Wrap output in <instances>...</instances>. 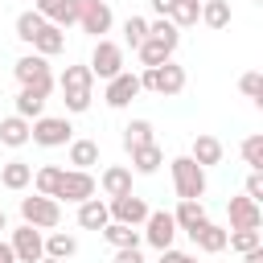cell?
Segmentation results:
<instances>
[{
  "label": "cell",
  "mask_w": 263,
  "mask_h": 263,
  "mask_svg": "<svg viewBox=\"0 0 263 263\" xmlns=\"http://www.w3.org/2000/svg\"><path fill=\"white\" fill-rule=\"evenodd\" d=\"M58 86H62V103H66L70 115L90 111V99H95V74H90V66H66L62 78H58Z\"/></svg>",
  "instance_id": "1"
},
{
  "label": "cell",
  "mask_w": 263,
  "mask_h": 263,
  "mask_svg": "<svg viewBox=\"0 0 263 263\" xmlns=\"http://www.w3.org/2000/svg\"><path fill=\"white\" fill-rule=\"evenodd\" d=\"M185 82H189V78H185V66H177L173 58L160 62V66H144V70H140V90H152V95H160V99L181 95Z\"/></svg>",
  "instance_id": "2"
},
{
  "label": "cell",
  "mask_w": 263,
  "mask_h": 263,
  "mask_svg": "<svg viewBox=\"0 0 263 263\" xmlns=\"http://www.w3.org/2000/svg\"><path fill=\"white\" fill-rule=\"evenodd\" d=\"M168 168H173V189H177L181 201H201L205 197V168L193 156H173Z\"/></svg>",
  "instance_id": "3"
},
{
  "label": "cell",
  "mask_w": 263,
  "mask_h": 263,
  "mask_svg": "<svg viewBox=\"0 0 263 263\" xmlns=\"http://www.w3.org/2000/svg\"><path fill=\"white\" fill-rule=\"evenodd\" d=\"M21 222H29V226H37V230H58V222H62V201H58V197H45V193L21 197Z\"/></svg>",
  "instance_id": "4"
},
{
  "label": "cell",
  "mask_w": 263,
  "mask_h": 263,
  "mask_svg": "<svg viewBox=\"0 0 263 263\" xmlns=\"http://www.w3.org/2000/svg\"><path fill=\"white\" fill-rule=\"evenodd\" d=\"M29 140L41 144V148H62V144L74 140V127H70L66 115H37L29 123Z\"/></svg>",
  "instance_id": "5"
},
{
  "label": "cell",
  "mask_w": 263,
  "mask_h": 263,
  "mask_svg": "<svg viewBox=\"0 0 263 263\" xmlns=\"http://www.w3.org/2000/svg\"><path fill=\"white\" fill-rule=\"evenodd\" d=\"M95 189H99V181L90 177V168H62V181H58L53 197H58V201H70V205H78V201L95 197Z\"/></svg>",
  "instance_id": "6"
},
{
  "label": "cell",
  "mask_w": 263,
  "mask_h": 263,
  "mask_svg": "<svg viewBox=\"0 0 263 263\" xmlns=\"http://www.w3.org/2000/svg\"><path fill=\"white\" fill-rule=\"evenodd\" d=\"M86 66H90V74H95V78H103V82H107V78H115V74L123 70V45H119V41H111V37H99V41H95V49H90V62H86Z\"/></svg>",
  "instance_id": "7"
},
{
  "label": "cell",
  "mask_w": 263,
  "mask_h": 263,
  "mask_svg": "<svg viewBox=\"0 0 263 263\" xmlns=\"http://www.w3.org/2000/svg\"><path fill=\"white\" fill-rule=\"evenodd\" d=\"M111 25H115V12L107 0H78V29L82 33H90L99 41L103 33H111Z\"/></svg>",
  "instance_id": "8"
},
{
  "label": "cell",
  "mask_w": 263,
  "mask_h": 263,
  "mask_svg": "<svg viewBox=\"0 0 263 263\" xmlns=\"http://www.w3.org/2000/svg\"><path fill=\"white\" fill-rule=\"evenodd\" d=\"M8 247H12V255H16V263H37L41 255H45V234L37 230V226H29V222H21L12 234H8Z\"/></svg>",
  "instance_id": "9"
},
{
  "label": "cell",
  "mask_w": 263,
  "mask_h": 263,
  "mask_svg": "<svg viewBox=\"0 0 263 263\" xmlns=\"http://www.w3.org/2000/svg\"><path fill=\"white\" fill-rule=\"evenodd\" d=\"M140 238H144L148 247H156V251L173 247V238H177V222H173V214H168V210H148Z\"/></svg>",
  "instance_id": "10"
},
{
  "label": "cell",
  "mask_w": 263,
  "mask_h": 263,
  "mask_svg": "<svg viewBox=\"0 0 263 263\" xmlns=\"http://www.w3.org/2000/svg\"><path fill=\"white\" fill-rule=\"evenodd\" d=\"M12 74H16V82H21V86H41V90H53L49 62H45L41 53H25V58H16Z\"/></svg>",
  "instance_id": "11"
},
{
  "label": "cell",
  "mask_w": 263,
  "mask_h": 263,
  "mask_svg": "<svg viewBox=\"0 0 263 263\" xmlns=\"http://www.w3.org/2000/svg\"><path fill=\"white\" fill-rule=\"evenodd\" d=\"M136 95H144V90H140V74H132V70H119L115 78H107V90H103V103L119 111V107H127V103H132Z\"/></svg>",
  "instance_id": "12"
},
{
  "label": "cell",
  "mask_w": 263,
  "mask_h": 263,
  "mask_svg": "<svg viewBox=\"0 0 263 263\" xmlns=\"http://www.w3.org/2000/svg\"><path fill=\"white\" fill-rule=\"evenodd\" d=\"M107 210H111V222H127V226H144V218H148V201L136 193L107 197Z\"/></svg>",
  "instance_id": "13"
},
{
  "label": "cell",
  "mask_w": 263,
  "mask_h": 263,
  "mask_svg": "<svg viewBox=\"0 0 263 263\" xmlns=\"http://www.w3.org/2000/svg\"><path fill=\"white\" fill-rule=\"evenodd\" d=\"M230 230H259L263 226V210H259V201H251L247 193L242 197H230Z\"/></svg>",
  "instance_id": "14"
},
{
  "label": "cell",
  "mask_w": 263,
  "mask_h": 263,
  "mask_svg": "<svg viewBox=\"0 0 263 263\" xmlns=\"http://www.w3.org/2000/svg\"><path fill=\"white\" fill-rule=\"evenodd\" d=\"M127 156H132V173H140V177H152L160 164H164V152H160V144L152 140V144H140V148H127Z\"/></svg>",
  "instance_id": "15"
},
{
  "label": "cell",
  "mask_w": 263,
  "mask_h": 263,
  "mask_svg": "<svg viewBox=\"0 0 263 263\" xmlns=\"http://www.w3.org/2000/svg\"><path fill=\"white\" fill-rule=\"evenodd\" d=\"M222 152H226V148H222V140H218V136H205V132H201V136H193V148H189V156H193L201 168H214V164H222Z\"/></svg>",
  "instance_id": "16"
},
{
  "label": "cell",
  "mask_w": 263,
  "mask_h": 263,
  "mask_svg": "<svg viewBox=\"0 0 263 263\" xmlns=\"http://www.w3.org/2000/svg\"><path fill=\"white\" fill-rule=\"evenodd\" d=\"M45 99H49V90H41V86H21V95H16V115L33 123L37 115H45Z\"/></svg>",
  "instance_id": "17"
},
{
  "label": "cell",
  "mask_w": 263,
  "mask_h": 263,
  "mask_svg": "<svg viewBox=\"0 0 263 263\" xmlns=\"http://www.w3.org/2000/svg\"><path fill=\"white\" fill-rule=\"evenodd\" d=\"M99 185H103L107 197H123V193H132V168L127 164H107L103 177H99Z\"/></svg>",
  "instance_id": "18"
},
{
  "label": "cell",
  "mask_w": 263,
  "mask_h": 263,
  "mask_svg": "<svg viewBox=\"0 0 263 263\" xmlns=\"http://www.w3.org/2000/svg\"><path fill=\"white\" fill-rule=\"evenodd\" d=\"M111 222V210H107V201H99V197H86V201H78V226L82 230H103Z\"/></svg>",
  "instance_id": "19"
},
{
  "label": "cell",
  "mask_w": 263,
  "mask_h": 263,
  "mask_svg": "<svg viewBox=\"0 0 263 263\" xmlns=\"http://www.w3.org/2000/svg\"><path fill=\"white\" fill-rule=\"evenodd\" d=\"M189 238H193V242H197V251H205V255L226 251V226H218V222H201Z\"/></svg>",
  "instance_id": "20"
},
{
  "label": "cell",
  "mask_w": 263,
  "mask_h": 263,
  "mask_svg": "<svg viewBox=\"0 0 263 263\" xmlns=\"http://www.w3.org/2000/svg\"><path fill=\"white\" fill-rule=\"evenodd\" d=\"M0 185L12 189V193L29 189V185H33V164H25V160H8V164H0Z\"/></svg>",
  "instance_id": "21"
},
{
  "label": "cell",
  "mask_w": 263,
  "mask_h": 263,
  "mask_svg": "<svg viewBox=\"0 0 263 263\" xmlns=\"http://www.w3.org/2000/svg\"><path fill=\"white\" fill-rule=\"evenodd\" d=\"M49 25H58V29H70V25H78V0H49L45 8H37Z\"/></svg>",
  "instance_id": "22"
},
{
  "label": "cell",
  "mask_w": 263,
  "mask_h": 263,
  "mask_svg": "<svg viewBox=\"0 0 263 263\" xmlns=\"http://www.w3.org/2000/svg\"><path fill=\"white\" fill-rule=\"evenodd\" d=\"M62 49H66V29H58V25H49V21H45V29L33 37V53L53 58V53H62Z\"/></svg>",
  "instance_id": "23"
},
{
  "label": "cell",
  "mask_w": 263,
  "mask_h": 263,
  "mask_svg": "<svg viewBox=\"0 0 263 263\" xmlns=\"http://www.w3.org/2000/svg\"><path fill=\"white\" fill-rule=\"evenodd\" d=\"M177 49L168 45V41H160V37H144L140 45H136V58H140V66H160V62H168Z\"/></svg>",
  "instance_id": "24"
},
{
  "label": "cell",
  "mask_w": 263,
  "mask_h": 263,
  "mask_svg": "<svg viewBox=\"0 0 263 263\" xmlns=\"http://www.w3.org/2000/svg\"><path fill=\"white\" fill-rule=\"evenodd\" d=\"M0 144L4 148H25L29 144V119H21L16 111L8 119H0Z\"/></svg>",
  "instance_id": "25"
},
{
  "label": "cell",
  "mask_w": 263,
  "mask_h": 263,
  "mask_svg": "<svg viewBox=\"0 0 263 263\" xmlns=\"http://www.w3.org/2000/svg\"><path fill=\"white\" fill-rule=\"evenodd\" d=\"M173 222H177V230L193 234L201 222H210V214H205V205H201V201H181V205L173 210Z\"/></svg>",
  "instance_id": "26"
},
{
  "label": "cell",
  "mask_w": 263,
  "mask_h": 263,
  "mask_svg": "<svg viewBox=\"0 0 263 263\" xmlns=\"http://www.w3.org/2000/svg\"><path fill=\"white\" fill-rule=\"evenodd\" d=\"M111 247H140L144 238H140V226H127V222H107L103 230H99Z\"/></svg>",
  "instance_id": "27"
},
{
  "label": "cell",
  "mask_w": 263,
  "mask_h": 263,
  "mask_svg": "<svg viewBox=\"0 0 263 263\" xmlns=\"http://www.w3.org/2000/svg\"><path fill=\"white\" fill-rule=\"evenodd\" d=\"M45 255L49 259H74L78 255V238L66 234V230H49L45 234Z\"/></svg>",
  "instance_id": "28"
},
{
  "label": "cell",
  "mask_w": 263,
  "mask_h": 263,
  "mask_svg": "<svg viewBox=\"0 0 263 263\" xmlns=\"http://www.w3.org/2000/svg\"><path fill=\"white\" fill-rule=\"evenodd\" d=\"M168 21H173L177 29H193V25L201 21V0H173Z\"/></svg>",
  "instance_id": "29"
},
{
  "label": "cell",
  "mask_w": 263,
  "mask_h": 263,
  "mask_svg": "<svg viewBox=\"0 0 263 263\" xmlns=\"http://www.w3.org/2000/svg\"><path fill=\"white\" fill-rule=\"evenodd\" d=\"M70 164L74 168H95L99 164V144L95 140H70Z\"/></svg>",
  "instance_id": "30"
},
{
  "label": "cell",
  "mask_w": 263,
  "mask_h": 263,
  "mask_svg": "<svg viewBox=\"0 0 263 263\" xmlns=\"http://www.w3.org/2000/svg\"><path fill=\"white\" fill-rule=\"evenodd\" d=\"M156 132H152V119H132L123 127V148H140V144H152Z\"/></svg>",
  "instance_id": "31"
},
{
  "label": "cell",
  "mask_w": 263,
  "mask_h": 263,
  "mask_svg": "<svg viewBox=\"0 0 263 263\" xmlns=\"http://www.w3.org/2000/svg\"><path fill=\"white\" fill-rule=\"evenodd\" d=\"M201 25L226 29V25H230V0H205V4H201Z\"/></svg>",
  "instance_id": "32"
},
{
  "label": "cell",
  "mask_w": 263,
  "mask_h": 263,
  "mask_svg": "<svg viewBox=\"0 0 263 263\" xmlns=\"http://www.w3.org/2000/svg\"><path fill=\"white\" fill-rule=\"evenodd\" d=\"M41 29H45V16H41L37 8H29V12H21V16H16V37H21L25 45H33V37H37Z\"/></svg>",
  "instance_id": "33"
},
{
  "label": "cell",
  "mask_w": 263,
  "mask_h": 263,
  "mask_svg": "<svg viewBox=\"0 0 263 263\" xmlns=\"http://www.w3.org/2000/svg\"><path fill=\"white\" fill-rule=\"evenodd\" d=\"M58 181H62V168H58V164H41V168L33 173V189H37V193H45V197H53Z\"/></svg>",
  "instance_id": "34"
},
{
  "label": "cell",
  "mask_w": 263,
  "mask_h": 263,
  "mask_svg": "<svg viewBox=\"0 0 263 263\" xmlns=\"http://www.w3.org/2000/svg\"><path fill=\"white\" fill-rule=\"evenodd\" d=\"M148 37H160V41H168L173 49L181 45V29H177L168 16H156V21H148Z\"/></svg>",
  "instance_id": "35"
},
{
  "label": "cell",
  "mask_w": 263,
  "mask_h": 263,
  "mask_svg": "<svg viewBox=\"0 0 263 263\" xmlns=\"http://www.w3.org/2000/svg\"><path fill=\"white\" fill-rule=\"evenodd\" d=\"M226 247L242 255V251L259 247V230H230V226H226Z\"/></svg>",
  "instance_id": "36"
},
{
  "label": "cell",
  "mask_w": 263,
  "mask_h": 263,
  "mask_svg": "<svg viewBox=\"0 0 263 263\" xmlns=\"http://www.w3.org/2000/svg\"><path fill=\"white\" fill-rule=\"evenodd\" d=\"M144 37H148V21H144V16H127V21H123V41L136 49Z\"/></svg>",
  "instance_id": "37"
},
{
  "label": "cell",
  "mask_w": 263,
  "mask_h": 263,
  "mask_svg": "<svg viewBox=\"0 0 263 263\" xmlns=\"http://www.w3.org/2000/svg\"><path fill=\"white\" fill-rule=\"evenodd\" d=\"M238 90H242L247 99H255V103H263V78H259V70H247V74L238 78Z\"/></svg>",
  "instance_id": "38"
},
{
  "label": "cell",
  "mask_w": 263,
  "mask_h": 263,
  "mask_svg": "<svg viewBox=\"0 0 263 263\" xmlns=\"http://www.w3.org/2000/svg\"><path fill=\"white\" fill-rule=\"evenodd\" d=\"M242 160L251 168H263V136H247L242 140Z\"/></svg>",
  "instance_id": "39"
},
{
  "label": "cell",
  "mask_w": 263,
  "mask_h": 263,
  "mask_svg": "<svg viewBox=\"0 0 263 263\" xmlns=\"http://www.w3.org/2000/svg\"><path fill=\"white\" fill-rule=\"evenodd\" d=\"M247 197H251V201H263V168H251V177H247Z\"/></svg>",
  "instance_id": "40"
},
{
  "label": "cell",
  "mask_w": 263,
  "mask_h": 263,
  "mask_svg": "<svg viewBox=\"0 0 263 263\" xmlns=\"http://www.w3.org/2000/svg\"><path fill=\"white\" fill-rule=\"evenodd\" d=\"M156 263H197V255H189V251H177V247H164Z\"/></svg>",
  "instance_id": "41"
},
{
  "label": "cell",
  "mask_w": 263,
  "mask_h": 263,
  "mask_svg": "<svg viewBox=\"0 0 263 263\" xmlns=\"http://www.w3.org/2000/svg\"><path fill=\"white\" fill-rule=\"evenodd\" d=\"M115 263H144L140 247H115Z\"/></svg>",
  "instance_id": "42"
},
{
  "label": "cell",
  "mask_w": 263,
  "mask_h": 263,
  "mask_svg": "<svg viewBox=\"0 0 263 263\" xmlns=\"http://www.w3.org/2000/svg\"><path fill=\"white\" fill-rule=\"evenodd\" d=\"M242 263H263V247H251V251H242Z\"/></svg>",
  "instance_id": "43"
},
{
  "label": "cell",
  "mask_w": 263,
  "mask_h": 263,
  "mask_svg": "<svg viewBox=\"0 0 263 263\" xmlns=\"http://www.w3.org/2000/svg\"><path fill=\"white\" fill-rule=\"evenodd\" d=\"M148 4H152L156 16H168V8H173V0H148Z\"/></svg>",
  "instance_id": "44"
},
{
  "label": "cell",
  "mask_w": 263,
  "mask_h": 263,
  "mask_svg": "<svg viewBox=\"0 0 263 263\" xmlns=\"http://www.w3.org/2000/svg\"><path fill=\"white\" fill-rule=\"evenodd\" d=\"M0 263H16V255H12V247L0 238Z\"/></svg>",
  "instance_id": "45"
},
{
  "label": "cell",
  "mask_w": 263,
  "mask_h": 263,
  "mask_svg": "<svg viewBox=\"0 0 263 263\" xmlns=\"http://www.w3.org/2000/svg\"><path fill=\"white\" fill-rule=\"evenodd\" d=\"M0 230H8V214L4 210H0Z\"/></svg>",
  "instance_id": "46"
},
{
  "label": "cell",
  "mask_w": 263,
  "mask_h": 263,
  "mask_svg": "<svg viewBox=\"0 0 263 263\" xmlns=\"http://www.w3.org/2000/svg\"><path fill=\"white\" fill-rule=\"evenodd\" d=\"M37 263H66V259H49V255H41V259H37Z\"/></svg>",
  "instance_id": "47"
},
{
  "label": "cell",
  "mask_w": 263,
  "mask_h": 263,
  "mask_svg": "<svg viewBox=\"0 0 263 263\" xmlns=\"http://www.w3.org/2000/svg\"><path fill=\"white\" fill-rule=\"evenodd\" d=\"M45 4H49V0H37V4H33V8H45Z\"/></svg>",
  "instance_id": "48"
},
{
  "label": "cell",
  "mask_w": 263,
  "mask_h": 263,
  "mask_svg": "<svg viewBox=\"0 0 263 263\" xmlns=\"http://www.w3.org/2000/svg\"><path fill=\"white\" fill-rule=\"evenodd\" d=\"M201 4H205V0H201Z\"/></svg>",
  "instance_id": "49"
}]
</instances>
